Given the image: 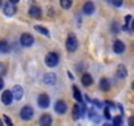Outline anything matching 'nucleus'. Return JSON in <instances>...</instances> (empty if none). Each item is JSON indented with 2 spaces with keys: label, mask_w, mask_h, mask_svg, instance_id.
<instances>
[{
  "label": "nucleus",
  "mask_w": 134,
  "mask_h": 126,
  "mask_svg": "<svg viewBox=\"0 0 134 126\" xmlns=\"http://www.w3.org/2000/svg\"><path fill=\"white\" fill-rule=\"evenodd\" d=\"M66 49H67V51H70V53H74L78 49V39H76L75 34H70L69 37H67Z\"/></svg>",
  "instance_id": "nucleus-1"
},
{
  "label": "nucleus",
  "mask_w": 134,
  "mask_h": 126,
  "mask_svg": "<svg viewBox=\"0 0 134 126\" xmlns=\"http://www.w3.org/2000/svg\"><path fill=\"white\" fill-rule=\"evenodd\" d=\"M45 63L47 67H55L59 63V55L57 53H49L45 58Z\"/></svg>",
  "instance_id": "nucleus-2"
},
{
  "label": "nucleus",
  "mask_w": 134,
  "mask_h": 126,
  "mask_svg": "<svg viewBox=\"0 0 134 126\" xmlns=\"http://www.w3.org/2000/svg\"><path fill=\"white\" fill-rule=\"evenodd\" d=\"M33 114H34V110H33V108L29 106V105L24 106V108L21 109V112H20V117H21V119H24V121H30V119L33 118Z\"/></svg>",
  "instance_id": "nucleus-3"
},
{
  "label": "nucleus",
  "mask_w": 134,
  "mask_h": 126,
  "mask_svg": "<svg viewBox=\"0 0 134 126\" xmlns=\"http://www.w3.org/2000/svg\"><path fill=\"white\" fill-rule=\"evenodd\" d=\"M20 42H21L23 46L29 47V46H32V45L34 43V37H33L32 34H29V33H24V34L21 36V38H20Z\"/></svg>",
  "instance_id": "nucleus-4"
},
{
  "label": "nucleus",
  "mask_w": 134,
  "mask_h": 126,
  "mask_svg": "<svg viewBox=\"0 0 134 126\" xmlns=\"http://www.w3.org/2000/svg\"><path fill=\"white\" fill-rule=\"evenodd\" d=\"M37 101H38L40 108H43V109H46V108L50 105V97H49L46 93H41V95L38 96Z\"/></svg>",
  "instance_id": "nucleus-5"
},
{
  "label": "nucleus",
  "mask_w": 134,
  "mask_h": 126,
  "mask_svg": "<svg viewBox=\"0 0 134 126\" xmlns=\"http://www.w3.org/2000/svg\"><path fill=\"white\" fill-rule=\"evenodd\" d=\"M54 108H55V112H57L58 114H64V113L67 112V104H66V101H63V100H58V101L55 102Z\"/></svg>",
  "instance_id": "nucleus-6"
},
{
  "label": "nucleus",
  "mask_w": 134,
  "mask_h": 126,
  "mask_svg": "<svg viewBox=\"0 0 134 126\" xmlns=\"http://www.w3.org/2000/svg\"><path fill=\"white\" fill-rule=\"evenodd\" d=\"M3 11H4V15L5 16H13L16 13V7H15V4L7 2L4 4V7H3Z\"/></svg>",
  "instance_id": "nucleus-7"
},
{
  "label": "nucleus",
  "mask_w": 134,
  "mask_h": 126,
  "mask_svg": "<svg viewBox=\"0 0 134 126\" xmlns=\"http://www.w3.org/2000/svg\"><path fill=\"white\" fill-rule=\"evenodd\" d=\"M13 101V95H12V91H4L3 95H2V102L4 105H11Z\"/></svg>",
  "instance_id": "nucleus-8"
},
{
  "label": "nucleus",
  "mask_w": 134,
  "mask_h": 126,
  "mask_svg": "<svg viewBox=\"0 0 134 126\" xmlns=\"http://www.w3.org/2000/svg\"><path fill=\"white\" fill-rule=\"evenodd\" d=\"M40 126H51V123H53V118H51V116L50 114H47V113H45V114H42L41 117H40Z\"/></svg>",
  "instance_id": "nucleus-9"
},
{
  "label": "nucleus",
  "mask_w": 134,
  "mask_h": 126,
  "mask_svg": "<svg viewBox=\"0 0 134 126\" xmlns=\"http://www.w3.org/2000/svg\"><path fill=\"white\" fill-rule=\"evenodd\" d=\"M113 51H114L116 54H122V53L125 51V45H124V42L120 41V39H116V41L113 42Z\"/></svg>",
  "instance_id": "nucleus-10"
},
{
  "label": "nucleus",
  "mask_w": 134,
  "mask_h": 126,
  "mask_svg": "<svg viewBox=\"0 0 134 126\" xmlns=\"http://www.w3.org/2000/svg\"><path fill=\"white\" fill-rule=\"evenodd\" d=\"M12 95H13V99H15V100H21L23 96H24V89H23V87L15 85V87H13V91H12Z\"/></svg>",
  "instance_id": "nucleus-11"
},
{
  "label": "nucleus",
  "mask_w": 134,
  "mask_h": 126,
  "mask_svg": "<svg viewBox=\"0 0 134 126\" xmlns=\"http://www.w3.org/2000/svg\"><path fill=\"white\" fill-rule=\"evenodd\" d=\"M43 83L47 84V85H54L57 83V76L55 74H46L43 76Z\"/></svg>",
  "instance_id": "nucleus-12"
},
{
  "label": "nucleus",
  "mask_w": 134,
  "mask_h": 126,
  "mask_svg": "<svg viewBox=\"0 0 134 126\" xmlns=\"http://www.w3.org/2000/svg\"><path fill=\"white\" fill-rule=\"evenodd\" d=\"M29 15H30V17L40 19V17L42 16V11H41V8H38V7L33 5V7H30V8H29Z\"/></svg>",
  "instance_id": "nucleus-13"
},
{
  "label": "nucleus",
  "mask_w": 134,
  "mask_h": 126,
  "mask_svg": "<svg viewBox=\"0 0 134 126\" xmlns=\"http://www.w3.org/2000/svg\"><path fill=\"white\" fill-rule=\"evenodd\" d=\"M83 12H84L86 15H92V13L95 12V4H93L92 2L84 3V5H83Z\"/></svg>",
  "instance_id": "nucleus-14"
},
{
  "label": "nucleus",
  "mask_w": 134,
  "mask_h": 126,
  "mask_svg": "<svg viewBox=\"0 0 134 126\" xmlns=\"http://www.w3.org/2000/svg\"><path fill=\"white\" fill-rule=\"evenodd\" d=\"M80 116H82V105L80 104H75L72 106V118L76 121V119L80 118Z\"/></svg>",
  "instance_id": "nucleus-15"
},
{
  "label": "nucleus",
  "mask_w": 134,
  "mask_h": 126,
  "mask_svg": "<svg viewBox=\"0 0 134 126\" xmlns=\"http://www.w3.org/2000/svg\"><path fill=\"white\" fill-rule=\"evenodd\" d=\"M116 74H117L118 78L124 79V78L127 76V70H126V67H125L124 65H118V66H117V71H116Z\"/></svg>",
  "instance_id": "nucleus-16"
},
{
  "label": "nucleus",
  "mask_w": 134,
  "mask_h": 126,
  "mask_svg": "<svg viewBox=\"0 0 134 126\" xmlns=\"http://www.w3.org/2000/svg\"><path fill=\"white\" fill-rule=\"evenodd\" d=\"M82 83H83V85L90 87V85L93 83V78H92L90 74H83V75H82Z\"/></svg>",
  "instance_id": "nucleus-17"
},
{
  "label": "nucleus",
  "mask_w": 134,
  "mask_h": 126,
  "mask_svg": "<svg viewBox=\"0 0 134 126\" xmlns=\"http://www.w3.org/2000/svg\"><path fill=\"white\" fill-rule=\"evenodd\" d=\"M109 88H110V83H109V80L105 79V78H103V79L100 80V89L104 91V92H107V91H109Z\"/></svg>",
  "instance_id": "nucleus-18"
},
{
  "label": "nucleus",
  "mask_w": 134,
  "mask_h": 126,
  "mask_svg": "<svg viewBox=\"0 0 134 126\" xmlns=\"http://www.w3.org/2000/svg\"><path fill=\"white\" fill-rule=\"evenodd\" d=\"M0 53H3V54H8L9 53V43L4 39L0 41Z\"/></svg>",
  "instance_id": "nucleus-19"
},
{
  "label": "nucleus",
  "mask_w": 134,
  "mask_h": 126,
  "mask_svg": "<svg viewBox=\"0 0 134 126\" xmlns=\"http://www.w3.org/2000/svg\"><path fill=\"white\" fill-rule=\"evenodd\" d=\"M34 29H36L38 33L43 34L45 37H50V32H49V29H47V28H45V26H41V25H36V26H34Z\"/></svg>",
  "instance_id": "nucleus-20"
},
{
  "label": "nucleus",
  "mask_w": 134,
  "mask_h": 126,
  "mask_svg": "<svg viewBox=\"0 0 134 126\" xmlns=\"http://www.w3.org/2000/svg\"><path fill=\"white\" fill-rule=\"evenodd\" d=\"M72 91H74V97L76 99V101L82 102V101H83V96H82V93H80V91L78 89V87H76V85H74V87H72Z\"/></svg>",
  "instance_id": "nucleus-21"
},
{
  "label": "nucleus",
  "mask_w": 134,
  "mask_h": 126,
  "mask_svg": "<svg viewBox=\"0 0 134 126\" xmlns=\"http://www.w3.org/2000/svg\"><path fill=\"white\" fill-rule=\"evenodd\" d=\"M60 3V7L64 8V9H69L71 5H72V0H59Z\"/></svg>",
  "instance_id": "nucleus-22"
},
{
  "label": "nucleus",
  "mask_w": 134,
  "mask_h": 126,
  "mask_svg": "<svg viewBox=\"0 0 134 126\" xmlns=\"http://www.w3.org/2000/svg\"><path fill=\"white\" fill-rule=\"evenodd\" d=\"M121 125H122V117H121V116L114 117V119H113V125H112V126H121Z\"/></svg>",
  "instance_id": "nucleus-23"
},
{
  "label": "nucleus",
  "mask_w": 134,
  "mask_h": 126,
  "mask_svg": "<svg viewBox=\"0 0 134 126\" xmlns=\"http://www.w3.org/2000/svg\"><path fill=\"white\" fill-rule=\"evenodd\" d=\"M7 72V66L4 63H0V75H4Z\"/></svg>",
  "instance_id": "nucleus-24"
},
{
  "label": "nucleus",
  "mask_w": 134,
  "mask_h": 126,
  "mask_svg": "<svg viewBox=\"0 0 134 126\" xmlns=\"http://www.w3.org/2000/svg\"><path fill=\"white\" fill-rule=\"evenodd\" d=\"M122 3H124V0H112V4L114 7H121Z\"/></svg>",
  "instance_id": "nucleus-25"
},
{
  "label": "nucleus",
  "mask_w": 134,
  "mask_h": 126,
  "mask_svg": "<svg viewBox=\"0 0 134 126\" xmlns=\"http://www.w3.org/2000/svg\"><path fill=\"white\" fill-rule=\"evenodd\" d=\"M104 117H105L107 119H109V118L112 117V116H110V112H109V108H108V106L104 109Z\"/></svg>",
  "instance_id": "nucleus-26"
},
{
  "label": "nucleus",
  "mask_w": 134,
  "mask_h": 126,
  "mask_svg": "<svg viewBox=\"0 0 134 126\" xmlns=\"http://www.w3.org/2000/svg\"><path fill=\"white\" fill-rule=\"evenodd\" d=\"M4 121H5V123H7V126H13V123H12V121L9 119V117L8 116H5L4 114Z\"/></svg>",
  "instance_id": "nucleus-27"
},
{
  "label": "nucleus",
  "mask_w": 134,
  "mask_h": 126,
  "mask_svg": "<svg viewBox=\"0 0 134 126\" xmlns=\"http://www.w3.org/2000/svg\"><path fill=\"white\" fill-rule=\"evenodd\" d=\"M127 125H129V126H134V116L129 118V121H127Z\"/></svg>",
  "instance_id": "nucleus-28"
},
{
  "label": "nucleus",
  "mask_w": 134,
  "mask_h": 126,
  "mask_svg": "<svg viewBox=\"0 0 134 126\" xmlns=\"http://www.w3.org/2000/svg\"><path fill=\"white\" fill-rule=\"evenodd\" d=\"M130 21H131V16H126V17H125V24H126V25H129V24H130Z\"/></svg>",
  "instance_id": "nucleus-29"
},
{
  "label": "nucleus",
  "mask_w": 134,
  "mask_h": 126,
  "mask_svg": "<svg viewBox=\"0 0 134 126\" xmlns=\"http://www.w3.org/2000/svg\"><path fill=\"white\" fill-rule=\"evenodd\" d=\"M3 87H4V80H3L2 76H0V89H3Z\"/></svg>",
  "instance_id": "nucleus-30"
},
{
  "label": "nucleus",
  "mask_w": 134,
  "mask_h": 126,
  "mask_svg": "<svg viewBox=\"0 0 134 126\" xmlns=\"http://www.w3.org/2000/svg\"><path fill=\"white\" fill-rule=\"evenodd\" d=\"M8 2H9V3H12V4H16V3H19V2H20V0H8Z\"/></svg>",
  "instance_id": "nucleus-31"
},
{
  "label": "nucleus",
  "mask_w": 134,
  "mask_h": 126,
  "mask_svg": "<svg viewBox=\"0 0 134 126\" xmlns=\"http://www.w3.org/2000/svg\"><path fill=\"white\" fill-rule=\"evenodd\" d=\"M131 30H133V32H134V20H133V21H131Z\"/></svg>",
  "instance_id": "nucleus-32"
},
{
  "label": "nucleus",
  "mask_w": 134,
  "mask_h": 126,
  "mask_svg": "<svg viewBox=\"0 0 134 126\" xmlns=\"http://www.w3.org/2000/svg\"><path fill=\"white\" fill-rule=\"evenodd\" d=\"M0 126H4V125H3V121H2V119H0Z\"/></svg>",
  "instance_id": "nucleus-33"
},
{
  "label": "nucleus",
  "mask_w": 134,
  "mask_h": 126,
  "mask_svg": "<svg viewBox=\"0 0 134 126\" xmlns=\"http://www.w3.org/2000/svg\"><path fill=\"white\" fill-rule=\"evenodd\" d=\"M104 126H112V125H109V123H104Z\"/></svg>",
  "instance_id": "nucleus-34"
},
{
  "label": "nucleus",
  "mask_w": 134,
  "mask_h": 126,
  "mask_svg": "<svg viewBox=\"0 0 134 126\" xmlns=\"http://www.w3.org/2000/svg\"><path fill=\"white\" fill-rule=\"evenodd\" d=\"M2 3H3V2H2V0H0V7H2Z\"/></svg>",
  "instance_id": "nucleus-35"
},
{
  "label": "nucleus",
  "mask_w": 134,
  "mask_h": 126,
  "mask_svg": "<svg viewBox=\"0 0 134 126\" xmlns=\"http://www.w3.org/2000/svg\"><path fill=\"white\" fill-rule=\"evenodd\" d=\"M133 89H134V82H133Z\"/></svg>",
  "instance_id": "nucleus-36"
}]
</instances>
